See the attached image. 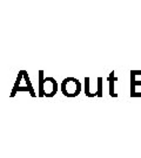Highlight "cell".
<instances>
[{
    "label": "cell",
    "instance_id": "2",
    "mask_svg": "<svg viewBox=\"0 0 141 158\" xmlns=\"http://www.w3.org/2000/svg\"><path fill=\"white\" fill-rule=\"evenodd\" d=\"M58 91V82L54 77H45L42 85V94L45 97H53Z\"/></svg>",
    "mask_w": 141,
    "mask_h": 158
},
{
    "label": "cell",
    "instance_id": "1",
    "mask_svg": "<svg viewBox=\"0 0 141 158\" xmlns=\"http://www.w3.org/2000/svg\"><path fill=\"white\" fill-rule=\"evenodd\" d=\"M61 91L66 97H75L81 91V83L75 77H66L61 82Z\"/></svg>",
    "mask_w": 141,
    "mask_h": 158
},
{
    "label": "cell",
    "instance_id": "3",
    "mask_svg": "<svg viewBox=\"0 0 141 158\" xmlns=\"http://www.w3.org/2000/svg\"><path fill=\"white\" fill-rule=\"evenodd\" d=\"M85 94L88 97L98 96V82H90V77H85Z\"/></svg>",
    "mask_w": 141,
    "mask_h": 158
},
{
    "label": "cell",
    "instance_id": "5",
    "mask_svg": "<svg viewBox=\"0 0 141 158\" xmlns=\"http://www.w3.org/2000/svg\"><path fill=\"white\" fill-rule=\"evenodd\" d=\"M44 80H45V76H44V70H39L38 73V96L39 97H44V94H42V85H44Z\"/></svg>",
    "mask_w": 141,
    "mask_h": 158
},
{
    "label": "cell",
    "instance_id": "8",
    "mask_svg": "<svg viewBox=\"0 0 141 158\" xmlns=\"http://www.w3.org/2000/svg\"><path fill=\"white\" fill-rule=\"evenodd\" d=\"M102 81H104V79H102L101 76H99L98 79H96V82H98V97H102V95H104V89H102Z\"/></svg>",
    "mask_w": 141,
    "mask_h": 158
},
{
    "label": "cell",
    "instance_id": "4",
    "mask_svg": "<svg viewBox=\"0 0 141 158\" xmlns=\"http://www.w3.org/2000/svg\"><path fill=\"white\" fill-rule=\"evenodd\" d=\"M107 81H108V90H109V96L111 97H118V94L115 93V88H114V85H115V82L118 81V77L115 76V72L113 70L109 73L107 77Z\"/></svg>",
    "mask_w": 141,
    "mask_h": 158
},
{
    "label": "cell",
    "instance_id": "7",
    "mask_svg": "<svg viewBox=\"0 0 141 158\" xmlns=\"http://www.w3.org/2000/svg\"><path fill=\"white\" fill-rule=\"evenodd\" d=\"M130 83H141V70H130Z\"/></svg>",
    "mask_w": 141,
    "mask_h": 158
},
{
    "label": "cell",
    "instance_id": "6",
    "mask_svg": "<svg viewBox=\"0 0 141 158\" xmlns=\"http://www.w3.org/2000/svg\"><path fill=\"white\" fill-rule=\"evenodd\" d=\"M130 96L141 97V83H130Z\"/></svg>",
    "mask_w": 141,
    "mask_h": 158
}]
</instances>
